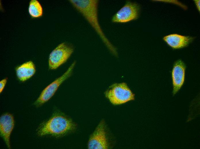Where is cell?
I'll return each mask as SVG.
<instances>
[{"mask_svg":"<svg viewBox=\"0 0 200 149\" xmlns=\"http://www.w3.org/2000/svg\"><path fill=\"white\" fill-rule=\"evenodd\" d=\"M78 125L70 117L57 110L47 120L38 126L36 132L38 136H48L56 138L64 136L75 132Z\"/></svg>","mask_w":200,"mask_h":149,"instance_id":"6da1fadb","label":"cell"},{"mask_svg":"<svg viewBox=\"0 0 200 149\" xmlns=\"http://www.w3.org/2000/svg\"><path fill=\"white\" fill-rule=\"evenodd\" d=\"M69 1L90 25L110 52L117 57L118 54L116 48L106 36L99 22L98 16L99 1L70 0Z\"/></svg>","mask_w":200,"mask_h":149,"instance_id":"7a4b0ae2","label":"cell"},{"mask_svg":"<svg viewBox=\"0 0 200 149\" xmlns=\"http://www.w3.org/2000/svg\"><path fill=\"white\" fill-rule=\"evenodd\" d=\"M113 136L105 121L99 122L89 137L87 143L89 149H107L112 148L114 144Z\"/></svg>","mask_w":200,"mask_h":149,"instance_id":"3957f363","label":"cell"},{"mask_svg":"<svg viewBox=\"0 0 200 149\" xmlns=\"http://www.w3.org/2000/svg\"><path fill=\"white\" fill-rule=\"evenodd\" d=\"M105 97L114 105L124 104L135 99V94L125 82L114 83L104 93Z\"/></svg>","mask_w":200,"mask_h":149,"instance_id":"277c9868","label":"cell"},{"mask_svg":"<svg viewBox=\"0 0 200 149\" xmlns=\"http://www.w3.org/2000/svg\"><path fill=\"white\" fill-rule=\"evenodd\" d=\"M76 64V61L75 60L62 75L56 79L44 89L34 103L36 107H39L42 106L51 99L60 86L72 76Z\"/></svg>","mask_w":200,"mask_h":149,"instance_id":"5b68a950","label":"cell"},{"mask_svg":"<svg viewBox=\"0 0 200 149\" xmlns=\"http://www.w3.org/2000/svg\"><path fill=\"white\" fill-rule=\"evenodd\" d=\"M73 44L62 42L57 46L49 54L48 59L49 68L55 70L66 62L74 50Z\"/></svg>","mask_w":200,"mask_h":149,"instance_id":"8992f818","label":"cell"},{"mask_svg":"<svg viewBox=\"0 0 200 149\" xmlns=\"http://www.w3.org/2000/svg\"><path fill=\"white\" fill-rule=\"evenodd\" d=\"M140 7L137 3L127 1L124 5L112 16L111 22L125 23L137 19L139 16Z\"/></svg>","mask_w":200,"mask_h":149,"instance_id":"52a82bcc","label":"cell"},{"mask_svg":"<svg viewBox=\"0 0 200 149\" xmlns=\"http://www.w3.org/2000/svg\"><path fill=\"white\" fill-rule=\"evenodd\" d=\"M14 124V117L11 114L6 113L0 117V136L9 149L11 148L10 137Z\"/></svg>","mask_w":200,"mask_h":149,"instance_id":"ba28073f","label":"cell"},{"mask_svg":"<svg viewBox=\"0 0 200 149\" xmlns=\"http://www.w3.org/2000/svg\"><path fill=\"white\" fill-rule=\"evenodd\" d=\"M185 69V65L181 60H177L174 64L172 72L173 95L177 93L183 85Z\"/></svg>","mask_w":200,"mask_h":149,"instance_id":"9c48e42d","label":"cell"},{"mask_svg":"<svg viewBox=\"0 0 200 149\" xmlns=\"http://www.w3.org/2000/svg\"><path fill=\"white\" fill-rule=\"evenodd\" d=\"M163 40L173 48L179 49L187 46L193 40V38L174 34L164 36Z\"/></svg>","mask_w":200,"mask_h":149,"instance_id":"30bf717a","label":"cell"},{"mask_svg":"<svg viewBox=\"0 0 200 149\" xmlns=\"http://www.w3.org/2000/svg\"><path fill=\"white\" fill-rule=\"evenodd\" d=\"M36 71L35 65L31 61L23 63L16 69L18 79L22 82H25L31 78Z\"/></svg>","mask_w":200,"mask_h":149,"instance_id":"8fae6325","label":"cell"},{"mask_svg":"<svg viewBox=\"0 0 200 149\" xmlns=\"http://www.w3.org/2000/svg\"><path fill=\"white\" fill-rule=\"evenodd\" d=\"M28 12L32 17H40L43 14V9L40 3L36 0H32L29 3Z\"/></svg>","mask_w":200,"mask_h":149,"instance_id":"7c38bea8","label":"cell"},{"mask_svg":"<svg viewBox=\"0 0 200 149\" xmlns=\"http://www.w3.org/2000/svg\"><path fill=\"white\" fill-rule=\"evenodd\" d=\"M7 78H5L0 81V92L1 93L3 91L7 82Z\"/></svg>","mask_w":200,"mask_h":149,"instance_id":"4fadbf2b","label":"cell"},{"mask_svg":"<svg viewBox=\"0 0 200 149\" xmlns=\"http://www.w3.org/2000/svg\"><path fill=\"white\" fill-rule=\"evenodd\" d=\"M194 1L197 8L198 10L200 11V0H195Z\"/></svg>","mask_w":200,"mask_h":149,"instance_id":"5bb4252c","label":"cell"}]
</instances>
